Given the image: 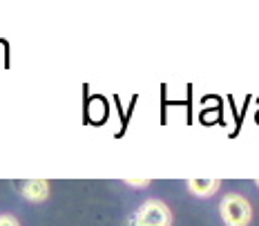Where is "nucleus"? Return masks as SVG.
Masks as SVG:
<instances>
[{
	"instance_id": "nucleus-1",
	"label": "nucleus",
	"mask_w": 259,
	"mask_h": 226,
	"mask_svg": "<svg viewBox=\"0 0 259 226\" xmlns=\"http://www.w3.org/2000/svg\"><path fill=\"white\" fill-rule=\"evenodd\" d=\"M170 224H172L170 208L159 200H150L141 204L132 219V226H170Z\"/></svg>"
},
{
	"instance_id": "nucleus-2",
	"label": "nucleus",
	"mask_w": 259,
	"mask_h": 226,
	"mask_svg": "<svg viewBox=\"0 0 259 226\" xmlns=\"http://www.w3.org/2000/svg\"><path fill=\"white\" fill-rule=\"evenodd\" d=\"M219 211H221L224 222L228 226H248V222H250V215H252L250 204L246 202V197L237 195V193H230V195L224 197Z\"/></svg>"
},
{
	"instance_id": "nucleus-3",
	"label": "nucleus",
	"mask_w": 259,
	"mask_h": 226,
	"mask_svg": "<svg viewBox=\"0 0 259 226\" xmlns=\"http://www.w3.org/2000/svg\"><path fill=\"white\" fill-rule=\"evenodd\" d=\"M20 188V193L27 197V200L31 202H42L47 197V193H50V184L42 179H29V181H20V184H16Z\"/></svg>"
},
{
	"instance_id": "nucleus-4",
	"label": "nucleus",
	"mask_w": 259,
	"mask_h": 226,
	"mask_svg": "<svg viewBox=\"0 0 259 226\" xmlns=\"http://www.w3.org/2000/svg\"><path fill=\"white\" fill-rule=\"evenodd\" d=\"M188 188H190L197 197H210L219 188V181L210 179V177H197V179L188 181Z\"/></svg>"
},
{
	"instance_id": "nucleus-5",
	"label": "nucleus",
	"mask_w": 259,
	"mask_h": 226,
	"mask_svg": "<svg viewBox=\"0 0 259 226\" xmlns=\"http://www.w3.org/2000/svg\"><path fill=\"white\" fill-rule=\"evenodd\" d=\"M0 226H18L12 215H0Z\"/></svg>"
},
{
	"instance_id": "nucleus-6",
	"label": "nucleus",
	"mask_w": 259,
	"mask_h": 226,
	"mask_svg": "<svg viewBox=\"0 0 259 226\" xmlns=\"http://www.w3.org/2000/svg\"><path fill=\"white\" fill-rule=\"evenodd\" d=\"M127 184H130V186H148L150 181H148V179H143V181H141V179H127Z\"/></svg>"
},
{
	"instance_id": "nucleus-7",
	"label": "nucleus",
	"mask_w": 259,
	"mask_h": 226,
	"mask_svg": "<svg viewBox=\"0 0 259 226\" xmlns=\"http://www.w3.org/2000/svg\"><path fill=\"white\" fill-rule=\"evenodd\" d=\"M257 186H259V179H257Z\"/></svg>"
}]
</instances>
